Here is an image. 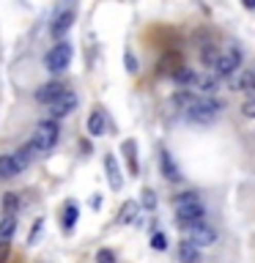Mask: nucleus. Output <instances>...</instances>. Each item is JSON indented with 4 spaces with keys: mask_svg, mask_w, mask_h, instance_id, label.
Instances as JSON below:
<instances>
[{
    "mask_svg": "<svg viewBox=\"0 0 255 263\" xmlns=\"http://www.w3.org/2000/svg\"><path fill=\"white\" fill-rule=\"evenodd\" d=\"M30 143L36 145L39 154L49 151V148L58 143V126H55V121H41L39 126H36V135H33Z\"/></svg>",
    "mask_w": 255,
    "mask_h": 263,
    "instance_id": "nucleus-4",
    "label": "nucleus"
},
{
    "mask_svg": "<svg viewBox=\"0 0 255 263\" xmlns=\"http://www.w3.org/2000/svg\"><path fill=\"white\" fill-rule=\"evenodd\" d=\"M126 69H129L132 74L137 71V61H135V55H129V52H126Z\"/></svg>",
    "mask_w": 255,
    "mask_h": 263,
    "instance_id": "nucleus-30",
    "label": "nucleus"
},
{
    "mask_svg": "<svg viewBox=\"0 0 255 263\" xmlns=\"http://www.w3.org/2000/svg\"><path fill=\"white\" fill-rule=\"evenodd\" d=\"M189 228H192V244L195 247H211L214 241H217V230L209 228L203 219L195 222V225H189Z\"/></svg>",
    "mask_w": 255,
    "mask_h": 263,
    "instance_id": "nucleus-6",
    "label": "nucleus"
},
{
    "mask_svg": "<svg viewBox=\"0 0 255 263\" xmlns=\"http://www.w3.org/2000/svg\"><path fill=\"white\" fill-rule=\"evenodd\" d=\"M16 209H20V195L6 192V195H3V211H6V214H16Z\"/></svg>",
    "mask_w": 255,
    "mask_h": 263,
    "instance_id": "nucleus-25",
    "label": "nucleus"
},
{
    "mask_svg": "<svg viewBox=\"0 0 255 263\" xmlns=\"http://www.w3.org/2000/svg\"><path fill=\"white\" fill-rule=\"evenodd\" d=\"M173 80L181 82L184 88H192V90H195L197 82H201V74L192 71V69H176V71H173Z\"/></svg>",
    "mask_w": 255,
    "mask_h": 263,
    "instance_id": "nucleus-14",
    "label": "nucleus"
},
{
    "mask_svg": "<svg viewBox=\"0 0 255 263\" xmlns=\"http://www.w3.org/2000/svg\"><path fill=\"white\" fill-rule=\"evenodd\" d=\"M242 3H244L247 8H255V0H242Z\"/></svg>",
    "mask_w": 255,
    "mask_h": 263,
    "instance_id": "nucleus-33",
    "label": "nucleus"
},
{
    "mask_svg": "<svg viewBox=\"0 0 255 263\" xmlns=\"http://www.w3.org/2000/svg\"><path fill=\"white\" fill-rule=\"evenodd\" d=\"M239 66H242V52H239L236 44H228V47L220 52L214 71H217V77H228V74H233Z\"/></svg>",
    "mask_w": 255,
    "mask_h": 263,
    "instance_id": "nucleus-3",
    "label": "nucleus"
},
{
    "mask_svg": "<svg viewBox=\"0 0 255 263\" xmlns=\"http://www.w3.org/2000/svg\"><path fill=\"white\" fill-rule=\"evenodd\" d=\"M159 164H162V176L168 178V181H178V178H181V173H178L176 164H173V159H170L168 151L159 154Z\"/></svg>",
    "mask_w": 255,
    "mask_h": 263,
    "instance_id": "nucleus-18",
    "label": "nucleus"
},
{
    "mask_svg": "<svg viewBox=\"0 0 255 263\" xmlns=\"http://www.w3.org/2000/svg\"><path fill=\"white\" fill-rule=\"evenodd\" d=\"M20 173H22V170H20V164L14 162L11 154H8V156H0V178L8 181V178H16Z\"/></svg>",
    "mask_w": 255,
    "mask_h": 263,
    "instance_id": "nucleus-16",
    "label": "nucleus"
},
{
    "mask_svg": "<svg viewBox=\"0 0 255 263\" xmlns=\"http://www.w3.org/2000/svg\"><path fill=\"white\" fill-rule=\"evenodd\" d=\"M151 247H154V250H168V238H165V233H154L151 236Z\"/></svg>",
    "mask_w": 255,
    "mask_h": 263,
    "instance_id": "nucleus-27",
    "label": "nucleus"
},
{
    "mask_svg": "<svg viewBox=\"0 0 255 263\" xmlns=\"http://www.w3.org/2000/svg\"><path fill=\"white\" fill-rule=\"evenodd\" d=\"M44 63H47L49 71H63L66 66L71 63V44H66V41L55 44V47L44 55Z\"/></svg>",
    "mask_w": 255,
    "mask_h": 263,
    "instance_id": "nucleus-5",
    "label": "nucleus"
},
{
    "mask_svg": "<svg viewBox=\"0 0 255 263\" xmlns=\"http://www.w3.org/2000/svg\"><path fill=\"white\" fill-rule=\"evenodd\" d=\"M242 112L247 115V118H255V99H247V102L242 104Z\"/></svg>",
    "mask_w": 255,
    "mask_h": 263,
    "instance_id": "nucleus-29",
    "label": "nucleus"
},
{
    "mask_svg": "<svg viewBox=\"0 0 255 263\" xmlns=\"http://www.w3.org/2000/svg\"><path fill=\"white\" fill-rule=\"evenodd\" d=\"M217 58H220V44H211V41H203L201 44V61L203 66H217Z\"/></svg>",
    "mask_w": 255,
    "mask_h": 263,
    "instance_id": "nucleus-17",
    "label": "nucleus"
},
{
    "mask_svg": "<svg viewBox=\"0 0 255 263\" xmlns=\"http://www.w3.org/2000/svg\"><path fill=\"white\" fill-rule=\"evenodd\" d=\"M39 230H41V219L33 225V233H30V244H36V238H39Z\"/></svg>",
    "mask_w": 255,
    "mask_h": 263,
    "instance_id": "nucleus-31",
    "label": "nucleus"
},
{
    "mask_svg": "<svg viewBox=\"0 0 255 263\" xmlns=\"http://www.w3.org/2000/svg\"><path fill=\"white\" fill-rule=\"evenodd\" d=\"M66 93V85L63 82H47V85H41L39 90H36V102L39 104H52V102H58Z\"/></svg>",
    "mask_w": 255,
    "mask_h": 263,
    "instance_id": "nucleus-7",
    "label": "nucleus"
},
{
    "mask_svg": "<svg viewBox=\"0 0 255 263\" xmlns=\"http://www.w3.org/2000/svg\"><path fill=\"white\" fill-rule=\"evenodd\" d=\"M74 222H77V205L69 203V205L63 209V230H71Z\"/></svg>",
    "mask_w": 255,
    "mask_h": 263,
    "instance_id": "nucleus-23",
    "label": "nucleus"
},
{
    "mask_svg": "<svg viewBox=\"0 0 255 263\" xmlns=\"http://www.w3.org/2000/svg\"><path fill=\"white\" fill-rule=\"evenodd\" d=\"M236 90H244V93H255V71L242 69V74L236 77Z\"/></svg>",
    "mask_w": 255,
    "mask_h": 263,
    "instance_id": "nucleus-20",
    "label": "nucleus"
},
{
    "mask_svg": "<svg viewBox=\"0 0 255 263\" xmlns=\"http://www.w3.org/2000/svg\"><path fill=\"white\" fill-rule=\"evenodd\" d=\"M88 132L94 137H99V135H104L107 132V118H104V110H94L88 115Z\"/></svg>",
    "mask_w": 255,
    "mask_h": 263,
    "instance_id": "nucleus-13",
    "label": "nucleus"
},
{
    "mask_svg": "<svg viewBox=\"0 0 255 263\" xmlns=\"http://www.w3.org/2000/svg\"><path fill=\"white\" fill-rule=\"evenodd\" d=\"M137 211H140V205L126 200V203L121 205V211H118V222H121V225H132V222L137 219Z\"/></svg>",
    "mask_w": 255,
    "mask_h": 263,
    "instance_id": "nucleus-21",
    "label": "nucleus"
},
{
    "mask_svg": "<svg viewBox=\"0 0 255 263\" xmlns=\"http://www.w3.org/2000/svg\"><path fill=\"white\" fill-rule=\"evenodd\" d=\"M104 170H107V181H110V189H118L123 186V178H121V167H118V162H115V156L113 154H107L104 156Z\"/></svg>",
    "mask_w": 255,
    "mask_h": 263,
    "instance_id": "nucleus-9",
    "label": "nucleus"
},
{
    "mask_svg": "<svg viewBox=\"0 0 255 263\" xmlns=\"http://www.w3.org/2000/svg\"><path fill=\"white\" fill-rule=\"evenodd\" d=\"M143 209H148V211L156 209V195H154V189H143Z\"/></svg>",
    "mask_w": 255,
    "mask_h": 263,
    "instance_id": "nucleus-26",
    "label": "nucleus"
},
{
    "mask_svg": "<svg viewBox=\"0 0 255 263\" xmlns=\"http://www.w3.org/2000/svg\"><path fill=\"white\" fill-rule=\"evenodd\" d=\"M74 107H77V93H71V90H66V93L58 99V102H52V118H63V115L74 112Z\"/></svg>",
    "mask_w": 255,
    "mask_h": 263,
    "instance_id": "nucleus-8",
    "label": "nucleus"
},
{
    "mask_svg": "<svg viewBox=\"0 0 255 263\" xmlns=\"http://www.w3.org/2000/svg\"><path fill=\"white\" fill-rule=\"evenodd\" d=\"M178 260L181 263H201V247H195L192 241H181L178 244Z\"/></svg>",
    "mask_w": 255,
    "mask_h": 263,
    "instance_id": "nucleus-12",
    "label": "nucleus"
},
{
    "mask_svg": "<svg viewBox=\"0 0 255 263\" xmlns=\"http://www.w3.org/2000/svg\"><path fill=\"white\" fill-rule=\"evenodd\" d=\"M123 156H126L129 173L137 176V145H135V140H123Z\"/></svg>",
    "mask_w": 255,
    "mask_h": 263,
    "instance_id": "nucleus-19",
    "label": "nucleus"
},
{
    "mask_svg": "<svg viewBox=\"0 0 255 263\" xmlns=\"http://www.w3.org/2000/svg\"><path fill=\"white\" fill-rule=\"evenodd\" d=\"M71 22H74V11H61V14L55 16V22H52V28H49V33H52L55 39H63L66 30L71 28Z\"/></svg>",
    "mask_w": 255,
    "mask_h": 263,
    "instance_id": "nucleus-10",
    "label": "nucleus"
},
{
    "mask_svg": "<svg viewBox=\"0 0 255 263\" xmlns=\"http://www.w3.org/2000/svg\"><path fill=\"white\" fill-rule=\"evenodd\" d=\"M6 255H8V241H0V263L6 260Z\"/></svg>",
    "mask_w": 255,
    "mask_h": 263,
    "instance_id": "nucleus-32",
    "label": "nucleus"
},
{
    "mask_svg": "<svg viewBox=\"0 0 255 263\" xmlns=\"http://www.w3.org/2000/svg\"><path fill=\"white\" fill-rule=\"evenodd\" d=\"M176 217L181 225H195L203 219V203L195 192H184L176 197Z\"/></svg>",
    "mask_w": 255,
    "mask_h": 263,
    "instance_id": "nucleus-1",
    "label": "nucleus"
},
{
    "mask_svg": "<svg viewBox=\"0 0 255 263\" xmlns=\"http://www.w3.org/2000/svg\"><path fill=\"white\" fill-rule=\"evenodd\" d=\"M220 112H222V102H217V99H197L187 110V118L192 123H214Z\"/></svg>",
    "mask_w": 255,
    "mask_h": 263,
    "instance_id": "nucleus-2",
    "label": "nucleus"
},
{
    "mask_svg": "<svg viewBox=\"0 0 255 263\" xmlns=\"http://www.w3.org/2000/svg\"><path fill=\"white\" fill-rule=\"evenodd\" d=\"M11 156H14V162L20 164V170H25V167H28V164L39 156V151H36V145H33V143H28V145L16 148V151H14Z\"/></svg>",
    "mask_w": 255,
    "mask_h": 263,
    "instance_id": "nucleus-11",
    "label": "nucleus"
},
{
    "mask_svg": "<svg viewBox=\"0 0 255 263\" xmlns=\"http://www.w3.org/2000/svg\"><path fill=\"white\" fill-rule=\"evenodd\" d=\"M197 90H192V88H184V90H178V93H173V104L176 107H181V110H189L195 102H197Z\"/></svg>",
    "mask_w": 255,
    "mask_h": 263,
    "instance_id": "nucleus-15",
    "label": "nucleus"
},
{
    "mask_svg": "<svg viewBox=\"0 0 255 263\" xmlns=\"http://www.w3.org/2000/svg\"><path fill=\"white\" fill-rule=\"evenodd\" d=\"M16 230V214H3L0 219V241H8Z\"/></svg>",
    "mask_w": 255,
    "mask_h": 263,
    "instance_id": "nucleus-22",
    "label": "nucleus"
},
{
    "mask_svg": "<svg viewBox=\"0 0 255 263\" xmlns=\"http://www.w3.org/2000/svg\"><path fill=\"white\" fill-rule=\"evenodd\" d=\"M96 263H115V255L110 250H99L96 252Z\"/></svg>",
    "mask_w": 255,
    "mask_h": 263,
    "instance_id": "nucleus-28",
    "label": "nucleus"
},
{
    "mask_svg": "<svg viewBox=\"0 0 255 263\" xmlns=\"http://www.w3.org/2000/svg\"><path fill=\"white\" fill-rule=\"evenodd\" d=\"M217 88H220V77H203V74H201V82H197V90H203V93H214Z\"/></svg>",
    "mask_w": 255,
    "mask_h": 263,
    "instance_id": "nucleus-24",
    "label": "nucleus"
}]
</instances>
